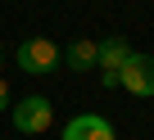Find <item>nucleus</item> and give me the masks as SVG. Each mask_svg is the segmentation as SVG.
<instances>
[{
    "instance_id": "nucleus-7",
    "label": "nucleus",
    "mask_w": 154,
    "mask_h": 140,
    "mask_svg": "<svg viewBox=\"0 0 154 140\" xmlns=\"http://www.w3.org/2000/svg\"><path fill=\"white\" fill-rule=\"evenodd\" d=\"M9 104H14V100H9V82L0 77V113H9Z\"/></svg>"
},
{
    "instance_id": "nucleus-2",
    "label": "nucleus",
    "mask_w": 154,
    "mask_h": 140,
    "mask_svg": "<svg viewBox=\"0 0 154 140\" xmlns=\"http://www.w3.org/2000/svg\"><path fill=\"white\" fill-rule=\"evenodd\" d=\"M14 63H18V73H27V77H50L59 68V45L50 36H27V41H18Z\"/></svg>"
},
{
    "instance_id": "nucleus-6",
    "label": "nucleus",
    "mask_w": 154,
    "mask_h": 140,
    "mask_svg": "<svg viewBox=\"0 0 154 140\" xmlns=\"http://www.w3.org/2000/svg\"><path fill=\"white\" fill-rule=\"evenodd\" d=\"M59 59L72 68V73H91V68H95V41L91 36H77V41H68L59 50Z\"/></svg>"
},
{
    "instance_id": "nucleus-5",
    "label": "nucleus",
    "mask_w": 154,
    "mask_h": 140,
    "mask_svg": "<svg viewBox=\"0 0 154 140\" xmlns=\"http://www.w3.org/2000/svg\"><path fill=\"white\" fill-rule=\"evenodd\" d=\"M59 140H118L113 122L104 113H72L59 131Z\"/></svg>"
},
{
    "instance_id": "nucleus-3",
    "label": "nucleus",
    "mask_w": 154,
    "mask_h": 140,
    "mask_svg": "<svg viewBox=\"0 0 154 140\" xmlns=\"http://www.w3.org/2000/svg\"><path fill=\"white\" fill-rule=\"evenodd\" d=\"M118 86H122L127 95H136V100H154V54L131 50L127 63L118 68Z\"/></svg>"
},
{
    "instance_id": "nucleus-1",
    "label": "nucleus",
    "mask_w": 154,
    "mask_h": 140,
    "mask_svg": "<svg viewBox=\"0 0 154 140\" xmlns=\"http://www.w3.org/2000/svg\"><path fill=\"white\" fill-rule=\"evenodd\" d=\"M9 122L18 136H45L54 127V104L50 95H23L18 104H9Z\"/></svg>"
},
{
    "instance_id": "nucleus-4",
    "label": "nucleus",
    "mask_w": 154,
    "mask_h": 140,
    "mask_svg": "<svg viewBox=\"0 0 154 140\" xmlns=\"http://www.w3.org/2000/svg\"><path fill=\"white\" fill-rule=\"evenodd\" d=\"M127 54H131V41L127 36H100L95 41V68H100V86H118V68L127 63Z\"/></svg>"
},
{
    "instance_id": "nucleus-8",
    "label": "nucleus",
    "mask_w": 154,
    "mask_h": 140,
    "mask_svg": "<svg viewBox=\"0 0 154 140\" xmlns=\"http://www.w3.org/2000/svg\"><path fill=\"white\" fill-rule=\"evenodd\" d=\"M0 63H5V45H0Z\"/></svg>"
}]
</instances>
